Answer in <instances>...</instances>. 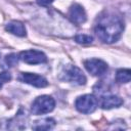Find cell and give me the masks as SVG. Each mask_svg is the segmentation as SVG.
Listing matches in <instances>:
<instances>
[{
    "instance_id": "3957f363",
    "label": "cell",
    "mask_w": 131,
    "mask_h": 131,
    "mask_svg": "<svg viewBox=\"0 0 131 131\" xmlns=\"http://www.w3.org/2000/svg\"><path fill=\"white\" fill-rule=\"evenodd\" d=\"M60 79L75 85H84L86 83V77L83 72L78 67L72 64L67 66L62 70L60 74Z\"/></svg>"
},
{
    "instance_id": "9a60e30c",
    "label": "cell",
    "mask_w": 131,
    "mask_h": 131,
    "mask_svg": "<svg viewBox=\"0 0 131 131\" xmlns=\"http://www.w3.org/2000/svg\"><path fill=\"white\" fill-rule=\"evenodd\" d=\"M10 80H11V74L9 72H1L0 73V89L5 83L9 82Z\"/></svg>"
},
{
    "instance_id": "52a82bcc",
    "label": "cell",
    "mask_w": 131,
    "mask_h": 131,
    "mask_svg": "<svg viewBox=\"0 0 131 131\" xmlns=\"http://www.w3.org/2000/svg\"><path fill=\"white\" fill-rule=\"evenodd\" d=\"M18 80L23 83L32 85L37 88H43L48 86V81L43 76L34 73H20L18 76Z\"/></svg>"
},
{
    "instance_id": "4fadbf2b",
    "label": "cell",
    "mask_w": 131,
    "mask_h": 131,
    "mask_svg": "<svg viewBox=\"0 0 131 131\" xmlns=\"http://www.w3.org/2000/svg\"><path fill=\"white\" fill-rule=\"evenodd\" d=\"M75 40L77 43L79 44H90L92 43L93 41V37L90 36V35H85V34H82V35H77L75 37Z\"/></svg>"
},
{
    "instance_id": "5bb4252c",
    "label": "cell",
    "mask_w": 131,
    "mask_h": 131,
    "mask_svg": "<svg viewBox=\"0 0 131 131\" xmlns=\"http://www.w3.org/2000/svg\"><path fill=\"white\" fill-rule=\"evenodd\" d=\"M18 55H16L15 53H10V54H7L5 56V62L8 64V67H14L17 64L18 62Z\"/></svg>"
},
{
    "instance_id": "7a4b0ae2",
    "label": "cell",
    "mask_w": 131,
    "mask_h": 131,
    "mask_svg": "<svg viewBox=\"0 0 131 131\" xmlns=\"http://www.w3.org/2000/svg\"><path fill=\"white\" fill-rule=\"evenodd\" d=\"M55 106V100L49 95H41L35 98L32 102L31 111L34 115H44L53 111Z\"/></svg>"
},
{
    "instance_id": "2e32d148",
    "label": "cell",
    "mask_w": 131,
    "mask_h": 131,
    "mask_svg": "<svg viewBox=\"0 0 131 131\" xmlns=\"http://www.w3.org/2000/svg\"><path fill=\"white\" fill-rule=\"evenodd\" d=\"M37 3L40 5V6H48L49 4H51L54 0H36Z\"/></svg>"
},
{
    "instance_id": "5b68a950",
    "label": "cell",
    "mask_w": 131,
    "mask_h": 131,
    "mask_svg": "<svg viewBox=\"0 0 131 131\" xmlns=\"http://www.w3.org/2000/svg\"><path fill=\"white\" fill-rule=\"evenodd\" d=\"M85 69L95 77H100L107 72V63L99 58H89L84 61Z\"/></svg>"
},
{
    "instance_id": "8992f818",
    "label": "cell",
    "mask_w": 131,
    "mask_h": 131,
    "mask_svg": "<svg viewBox=\"0 0 131 131\" xmlns=\"http://www.w3.org/2000/svg\"><path fill=\"white\" fill-rule=\"evenodd\" d=\"M19 59L23 60L26 63L29 64H38V63H43L47 60L46 55L39 50H34V49H30V50H25L21 51L18 55Z\"/></svg>"
},
{
    "instance_id": "30bf717a",
    "label": "cell",
    "mask_w": 131,
    "mask_h": 131,
    "mask_svg": "<svg viewBox=\"0 0 131 131\" xmlns=\"http://www.w3.org/2000/svg\"><path fill=\"white\" fill-rule=\"evenodd\" d=\"M5 30L17 37H25L27 35L26 28L23 23L18 20H11L5 26Z\"/></svg>"
},
{
    "instance_id": "8fae6325",
    "label": "cell",
    "mask_w": 131,
    "mask_h": 131,
    "mask_svg": "<svg viewBox=\"0 0 131 131\" xmlns=\"http://www.w3.org/2000/svg\"><path fill=\"white\" fill-rule=\"evenodd\" d=\"M55 126V121L52 118H44L34 123L32 128L34 130H50Z\"/></svg>"
},
{
    "instance_id": "277c9868",
    "label": "cell",
    "mask_w": 131,
    "mask_h": 131,
    "mask_svg": "<svg viewBox=\"0 0 131 131\" xmlns=\"http://www.w3.org/2000/svg\"><path fill=\"white\" fill-rule=\"evenodd\" d=\"M98 105L97 98L92 94H84L79 96L75 101V107L82 114L93 113Z\"/></svg>"
},
{
    "instance_id": "9c48e42d",
    "label": "cell",
    "mask_w": 131,
    "mask_h": 131,
    "mask_svg": "<svg viewBox=\"0 0 131 131\" xmlns=\"http://www.w3.org/2000/svg\"><path fill=\"white\" fill-rule=\"evenodd\" d=\"M124 103L123 99L118 95H105L100 100V106L103 110H111L114 107H119Z\"/></svg>"
},
{
    "instance_id": "ba28073f",
    "label": "cell",
    "mask_w": 131,
    "mask_h": 131,
    "mask_svg": "<svg viewBox=\"0 0 131 131\" xmlns=\"http://www.w3.org/2000/svg\"><path fill=\"white\" fill-rule=\"evenodd\" d=\"M68 15H69V18L71 19V21L76 24V25H82L87 19V15H86L85 9L83 8L82 5L77 4V3L73 4L70 7Z\"/></svg>"
},
{
    "instance_id": "7c38bea8",
    "label": "cell",
    "mask_w": 131,
    "mask_h": 131,
    "mask_svg": "<svg viewBox=\"0 0 131 131\" xmlns=\"http://www.w3.org/2000/svg\"><path fill=\"white\" fill-rule=\"evenodd\" d=\"M131 79V71L129 69H120L116 73V81L119 83H128Z\"/></svg>"
},
{
    "instance_id": "6da1fadb",
    "label": "cell",
    "mask_w": 131,
    "mask_h": 131,
    "mask_svg": "<svg viewBox=\"0 0 131 131\" xmlns=\"http://www.w3.org/2000/svg\"><path fill=\"white\" fill-rule=\"evenodd\" d=\"M124 27V20L119 14L103 11L95 20L94 33L101 42L111 44L120 39Z\"/></svg>"
}]
</instances>
